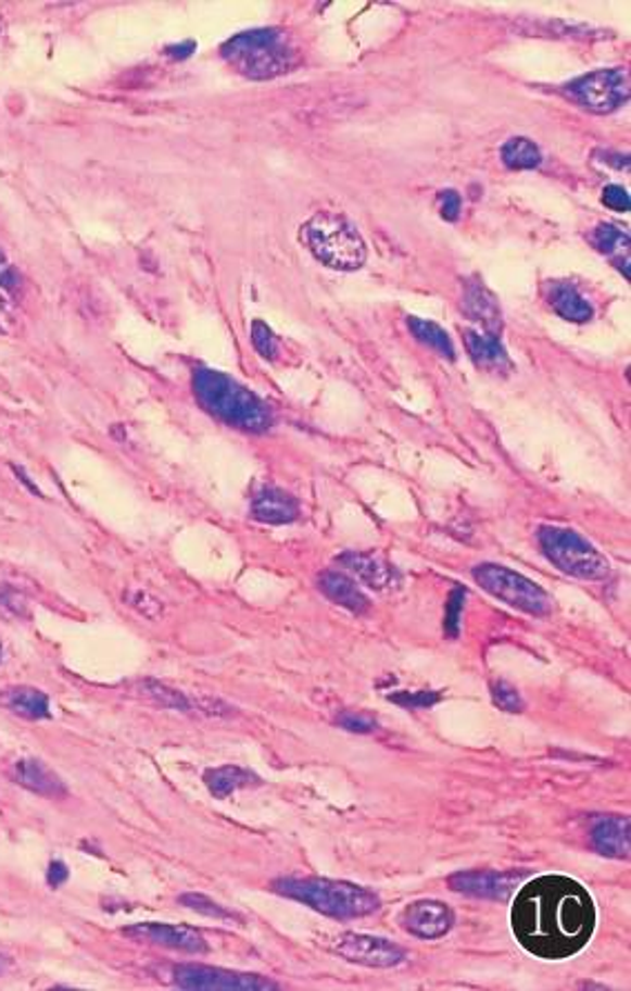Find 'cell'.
<instances>
[{
    "label": "cell",
    "instance_id": "obj_2",
    "mask_svg": "<svg viewBox=\"0 0 631 991\" xmlns=\"http://www.w3.org/2000/svg\"><path fill=\"white\" fill-rule=\"evenodd\" d=\"M193 393L210 414L229 427L263 434L274 425L272 410L258 396L220 372L199 369L193 374Z\"/></svg>",
    "mask_w": 631,
    "mask_h": 991
},
{
    "label": "cell",
    "instance_id": "obj_27",
    "mask_svg": "<svg viewBox=\"0 0 631 991\" xmlns=\"http://www.w3.org/2000/svg\"><path fill=\"white\" fill-rule=\"evenodd\" d=\"M142 697L154 701L161 707H167V710H180V712H189L191 710V703L182 697L180 691L169 689V687H165L161 682H154V680L142 682Z\"/></svg>",
    "mask_w": 631,
    "mask_h": 991
},
{
    "label": "cell",
    "instance_id": "obj_15",
    "mask_svg": "<svg viewBox=\"0 0 631 991\" xmlns=\"http://www.w3.org/2000/svg\"><path fill=\"white\" fill-rule=\"evenodd\" d=\"M12 780L29 791H34V794L38 796H45V799H61V796H67V787L65 782L47 767L45 763L36 761V758H21L12 765V772H10Z\"/></svg>",
    "mask_w": 631,
    "mask_h": 991
},
{
    "label": "cell",
    "instance_id": "obj_17",
    "mask_svg": "<svg viewBox=\"0 0 631 991\" xmlns=\"http://www.w3.org/2000/svg\"><path fill=\"white\" fill-rule=\"evenodd\" d=\"M463 310L465 314L482 325V331L490 334H501L503 329V318H501V308L496 296L484 287L478 280H471L465 285V296H463Z\"/></svg>",
    "mask_w": 631,
    "mask_h": 991
},
{
    "label": "cell",
    "instance_id": "obj_14",
    "mask_svg": "<svg viewBox=\"0 0 631 991\" xmlns=\"http://www.w3.org/2000/svg\"><path fill=\"white\" fill-rule=\"evenodd\" d=\"M465 344H467V352L476 367L490 372V374H509L514 369L505 347L496 334L465 329Z\"/></svg>",
    "mask_w": 631,
    "mask_h": 991
},
{
    "label": "cell",
    "instance_id": "obj_3",
    "mask_svg": "<svg viewBox=\"0 0 631 991\" xmlns=\"http://www.w3.org/2000/svg\"><path fill=\"white\" fill-rule=\"evenodd\" d=\"M276 894L310 905L312 910L331 918H361L369 916L380 907V899L374 891L329 878H278L272 882Z\"/></svg>",
    "mask_w": 631,
    "mask_h": 991
},
{
    "label": "cell",
    "instance_id": "obj_33",
    "mask_svg": "<svg viewBox=\"0 0 631 991\" xmlns=\"http://www.w3.org/2000/svg\"><path fill=\"white\" fill-rule=\"evenodd\" d=\"M463 603H465V589L456 587L450 593V603H447V616H445V631L456 638L458 636V625H460V614H463Z\"/></svg>",
    "mask_w": 631,
    "mask_h": 991
},
{
    "label": "cell",
    "instance_id": "obj_8",
    "mask_svg": "<svg viewBox=\"0 0 631 991\" xmlns=\"http://www.w3.org/2000/svg\"><path fill=\"white\" fill-rule=\"evenodd\" d=\"M569 98L594 114H611L629 98V74L624 70H598L580 76L565 87Z\"/></svg>",
    "mask_w": 631,
    "mask_h": 991
},
{
    "label": "cell",
    "instance_id": "obj_38",
    "mask_svg": "<svg viewBox=\"0 0 631 991\" xmlns=\"http://www.w3.org/2000/svg\"><path fill=\"white\" fill-rule=\"evenodd\" d=\"M67 878H70V869L65 863H61V861L50 863V869H47V885H50L52 889H59L63 882H67Z\"/></svg>",
    "mask_w": 631,
    "mask_h": 991
},
{
    "label": "cell",
    "instance_id": "obj_12",
    "mask_svg": "<svg viewBox=\"0 0 631 991\" xmlns=\"http://www.w3.org/2000/svg\"><path fill=\"white\" fill-rule=\"evenodd\" d=\"M522 871H494V869H476L458 871L450 876L447 885L458 894L471 899H490V901H509L522 880Z\"/></svg>",
    "mask_w": 631,
    "mask_h": 991
},
{
    "label": "cell",
    "instance_id": "obj_20",
    "mask_svg": "<svg viewBox=\"0 0 631 991\" xmlns=\"http://www.w3.org/2000/svg\"><path fill=\"white\" fill-rule=\"evenodd\" d=\"M592 842L596 852L609 858L629 856V818L607 816L592 827Z\"/></svg>",
    "mask_w": 631,
    "mask_h": 991
},
{
    "label": "cell",
    "instance_id": "obj_25",
    "mask_svg": "<svg viewBox=\"0 0 631 991\" xmlns=\"http://www.w3.org/2000/svg\"><path fill=\"white\" fill-rule=\"evenodd\" d=\"M407 325L412 329V334L425 342L427 347H431V350L439 352L441 356H447L450 361H454L456 352H454V342L452 338L447 336V331L441 327V325H436L431 321H422V318H416V316H409L407 318Z\"/></svg>",
    "mask_w": 631,
    "mask_h": 991
},
{
    "label": "cell",
    "instance_id": "obj_22",
    "mask_svg": "<svg viewBox=\"0 0 631 991\" xmlns=\"http://www.w3.org/2000/svg\"><path fill=\"white\" fill-rule=\"evenodd\" d=\"M0 701L8 710L14 714L27 718V720H42L50 718V699L47 693L36 689V687H12L0 693Z\"/></svg>",
    "mask_w": 631,
    "mask_h": 991
},
{
    "label": "cell",
    "instance_id": "obj_10",
    "mask_svg": "<svg viewBox=\"0 0 631 991\" xmlns=\"http://www.w3.org/2000/svg\"><path fill=\"white\" fill-rule=\"evenodd\" d=\"M336 952L350 963H358L365 967H396L407 958V952L392 940H384L378 936L365 933H345L336 940Z\"/></svg>",
    "mask_w": 631,
    "mask_h": 991
},
{
    "label": "cell",
    "instance_id": "obj_1",
    "mask_svg": "<svg viewBox=\"0 0 631 991\" xmlns=\"http://www.w3.org/2000/svg\"><path fill=\"white\" fill-rule=\"evenodd\" d=\"M596 910L590 894L565 876H541L527 882L512 907V929L533 956L563 961L590 943Z\"/></svg>",
    "mask_w": 631,
    "mask_h": 991
},
{
    "label": "cell",
    "instance_id": "obj_36",
    "mask_svg": "<svg viewBox=\"0 0 631 991\" xmlns=\"http://www.w3.org/2000/svg\"><path fill=\"white\" fill-rule=\"evenodd\" d=\"M338 725L350 729V731H356V733H371L376 731V720L365 716V714H356V712H345L338 716Z\"/></svg>",
    "mask_w": 631,
    "mask_h": 991
},
{
    "label": "cell",
    "instance_id": "obj_37",
    "mask_svg": "<svg viewBox=\"0 0 631 991\" xmlns=\"http://www.w3.org/2000/svg\"><path fill=\"white\" fill-rule=\"evenodd\" d=\"M441 214L445 221H456L458 214H460V196L454 191V189H447V191H441Z\"/></svg>",
    "mask_w": 631,
    "mask_h": 991
},
{
    "label": "cell",
    "instance_id": "obj_32",
    "mask_svg": "<svg viewBox=\"0 0 631 991\" xmlns=\"http://www.w3.org/2000/svg\"><path fill=\"white\" fill-rule=\"evenodd\" d=\"M252 342H254V347H256L261 356H265V359H276V354H278V340H276L274 331H272L263 321H254V323H252Z\"/></svg>",
    "mask_w": 631,
    "mask_h": 991
},
{
    "label": "cell",
    "instance_id": "obj_30",
    "mask_svg": "<svg viewBox=\"0 0 631 991\" xmlns=\"http://www.w3.org/2000/svg\"><path fill=\"white\" fill-rule=\"evenodd\" d=\"M390 701L405 710H425V707L439 703L441 693L439 691H399V693H392Z\"/></svg>",
    "mask_w": 631,
    "mask_h": 991
},
{
    "label": "cell",
    "instance_id": "obj_29",
    "mask_svg": "<svg viewBox=\"0 0 631 991\" xmlns=\"http://www.w3.org/2000/svg\"><path fill=\"white\" fill-rule=\"evenodd\" d=\"M180 905H185V907H189V910H193V912H199V914H203V916H210V918H218V920H234V918H238V920H240V916H236L234 912L225 910L223 905L214 903L212 899H207V896H203V894H182V896H180Z\"/></svg>",
    "mask_w": 631,
    "mask_h": 991
},
{
    "label": "cell",
    "instance_id": "obj_16",
    "mask_svg": "<svg viewBox=\"0 0 631 991\" xmlns=\"http://www.w3.org/2000/svg\"><path fill=\"white\" fill-rule=\"evenodd\" d=\"M338 563L345 565L350 572L356 574L358 580H363L367 587H371L376 591H390L401 585V574L396 572V567H392L390 563H384L376 556L348 552L338 559Z\"/></svg>",
    "mask_w": 631,
    "mask_h": 991
},
{
    "label": "cell",
    "instance_id": "obj_18",
    "mask_svg": "<svg viewBox=\"0 0 631 991\" xmlns=\"http://www.w3.org/2000/svg\"><path fill=\"white\" fill-rule=\"evenodd\" d=\"M252 514L261 523L287 525V523H294L299 518L301 505H299V501L294 499V496H289L282 489H276V487H267V489H263V491H258L254 496Z\"/></svg>",
    "mask_w": 631,
    "mask_h": 991
},
{
    "label": "cell",
    "instance_id": "obj_34",
    "mask_svg": "<svg viewBox=\"0 0 631 991\" xmlns=\"http://www.w3.org/2000/svg\"><path fill=\"white\" fill-rule=\"evenodd\" d=\"M127 603L148 618H156L163 612V605L154 597H150L148 591H140V589L127 593Z\"/></svg>",
    "mask_w": 631,
    "mask_h": 991
},
{
    "label": "cell",
    "instance_id": "obj_6",
    "mask_svg": "<svg viewBox=\"0 0 631 991\" xmlns=\"http://www.w3.org/2000/svg\"><path fill=\"white\" fill-rule=\"evenodd\" d=\"M539 542L545 556L565 574L585 578V580H603L609 574L607 559L588 542L580 534L563 527H541Z\"/></svg>",
    "mask_w": 631,
    "mask_h": 991
},
{
    "label": "cell",
    "instance_id": "obj_39",
    "mask_svg": "<svg viewBox=\"0 0 631 991\" xmlns=\"http://www.w3.org/2000/svg\"><path fill=\"white\" fill-rule=\"evenodd\" d=\"M14 325V318H12V310L10 305L5 303L3 296H0V334H8Z\"/></svg>",
    "mask_w": 631,
    "mask_h": 991
},
{
    "label": "cell",
    "instance_id": "obj_5",
    "mask_svg": "<svg viewBox=\"0 0 631 991\" xmlns=\"http://www.w3.org/2000/svg\"><path fill=\"white\" fill-rule=\"evenodd\" d=\"M301 240L316 261L331 269L356 272L365 265V240L341 214L318 212L301 227Z\"/></svg>",
    "mask_w": 631,
    "mask_h": 991
},
{
    "label": "cell",
    "instance_id": "obj_21",
    "mask_svg": "<svg viewBox=\"0 0 631 991\" xmlns=\"http://www.w3.org/2000/svg\"><path fill=\"white\" fill-rule=\"evenodd\" d=\"M547 303L552 305V310L558 316H563L565 321H571V323H588L594 316V310L585 301V296H582L571 283H563V280L550 283Z\"/></svg>",
    "mask_w": 631,
    "mask_h": 991
},
{
    "label": "cell",
    "instance_id": "obj_26",
    "mask_svg": "<svg viewBox=\"0 0 631 991\" xmlns=\"http://www.w3.org/2000/svg\"><path fill=\"white\" fill-rule=\"evenodd\" d=\"M503 163L509 170H533L541 165V150L529 138H512L501 150Z\"/></svg>",
    "mask_w": 631,
    "mask_h": 991
},
{
    "label": "cell",
    "instance_id": "obj_11",
    "mask_svg": "<svg viewBox=\"0 0 631 991\" xmlns=\"http://www.w3.org/2000/svg\"><path fill=\"white\" fill-rule=\"evenodd\" d=\"M123 933L131 940H138V943H150V945H161L178 952H189V954H205L207 952V940L205 936L187 925H167V923H138L131 927H125Z\"/></svg>",
    "mask_w": 631,
    "mask_h": 991
},
{
    "label": "cell",
    "instance_id": "obj_9",
    "mask_svg": "<svg viewBox=\"0 0 631 991\" xmlns=\"http://www.w3.org/2000/svg\"><path fill=\"white\" fill-rule=\"evenodd\" d=\"M174 980L180 989H199V991H267L278 989V982L245 971H231L223 967L207 965H178L174 969Z\"/></svg>",
    "mask_w": 631,
    "mask_h": 991
},
{
    "label": "cell",
    "instance_id": "obj_7",
    "mask_svg": "<svg viewBox=\"0 0 631 991\" xmlns=\"http://www.w3.org/2000/svg\"><path fill=\"white\" fill-rule=\"evenodd\" d=\"M474 580L484 591L496 597L499 601H503L525 614H531V616L552 614L550 593L518 572H512L503 565L484 563L474 569Z\"/></svg>",
    "mask_w": 631,
    "mask_h": 991
},
{
    "label": "cell",
    "instance_id": "obj_4",
    "mask_svg": "<svg viewBox=\"0 0 631 991\" xmlns=\"http://www.w3.org/2000/svg\"><path fill=\"white\" fill-rule=\"evenodd\" d=\"M220 54L238 74L252 80L282 76L296 63L287 34L274 27L236 34L220 47Z\"/></svg>",
    "mask_w": 631,
    "mask_h": 991
},
{
    "label": "cell",
    "instance_id": "obj_35",
    "mask_svg": "<svg viewBox=\"0 0 631 991\" xmlns=\"http://www.w3.org/2000/svg\"><path fill=\"white\" fill-rule=\"evenodd\" d=\"M603 203L614 210V212H629L631 210V198L624 187L620 185H607L603 189Z\"/></svg>",
    "mask_w": 631,
    "mask_h": 991
},
{
    "label": "cell",
    "instance_id": "obj_13",
    "mask_svg": "<svg viewBox=\"0 0 631 991\" xmlns=\"http://www.w3.org/2000/svg\"><path fill=\"white\" fill-rule=\"evenodd\" d=\"M401 920L409 933L422 940H436L452 929L454 914L441 901H416L405 907Z\"/></svg>",
    "mask_w": 631,
    "mask_h": 991
},
{
    "label": "cell",
    "instance_id": "obj_24",
    "mask_svg": "<svg viewBox=\"0 0 631 991\" xmlns=\"http://www.w3.org/2000/svg\"><path fill=\"white\" fill-rule=\"evenodd\" d=\"M592 242L601 254L614 259L616 267L629 280V236L614 225H601L594 229Z\"/></svg>",
    "mask_w": 631,
    "mask_h": 991
},
{
    "label": "cell",
    "instance_id": "obj_23",
    "mask_svg": "<svg viewBox=\"0 0 631 991\" xmlns=\"http://www.w3.org/2000/svg\"><path fill=\"white\" fill-rule=\"evenodd\" d=\"M205 785L212 791L214 799L223 801L242 787L261 785V778L256 774H252L250 769H242L238 765H223V767L205 772Z\"/></svg>",
    "mask_w": 631,
    "mask_h": 991
},
{
    "label": "cell",
    "instance_id": "obj_28",
    "mask_svg": "<svg viewBox=\"0 0 631 991\" xmlns=\"http://www.w3.org/2000/svg\"><path fill=\"white\" fill-rule=\"evenodd\" d=\"M0 616L8 620H23L29 618V603L27 597L10 582L0 585Z\"/></svg>",
    "mask_w": 631,
    "mask_h": 991
},
{
    "label": "cell",
    "instance_id": "obj_40",
    "mask_svg": "<svg viewBox=\"0 0 631 991\" xmlns=\"http://www.w3.org/2000/svg\"><path fill=\"white\" fill-rule=\"evenodd\" d=\"M0 661H3V642H0Z\"/></svg>",
    "mask_w": 631,
    "mask_h": 991
},
{
    "label": "cell",
    "instance_id": "obj_19",
    "mask_svg": "<svg viewBox=\"0 0 631 991\" xmlns=\"http://www.w3.org/2000/svg\"><path fill=\"white\" fill-rule=\"evenodd\" d=\"M318 587L331 603L354 614H365L369 610V599L361 591V587L341 572H325L318 578Z\"/></svg>",
    "mask_w": 631,
    "mask_h": 991
},
{
    "label": "cell",
    "instance_id": "obj_31",
    "mask_svg": "<svg viewBox=\"0 0 631 991\" xmlns=\"http://www.w3.org/2000/svg\"><path fill=\"white\" fill-rule=\"evenodd\" d=\"M492 699H494V703H496L501 710H505V712L516 714V712H522V710H525V703H522V699H520L518 689L512 687V685L505 682V680L492 685Z\"/></svg>",
    "mask_w": 631,
    "mask_h": 991
}]
</instances>
